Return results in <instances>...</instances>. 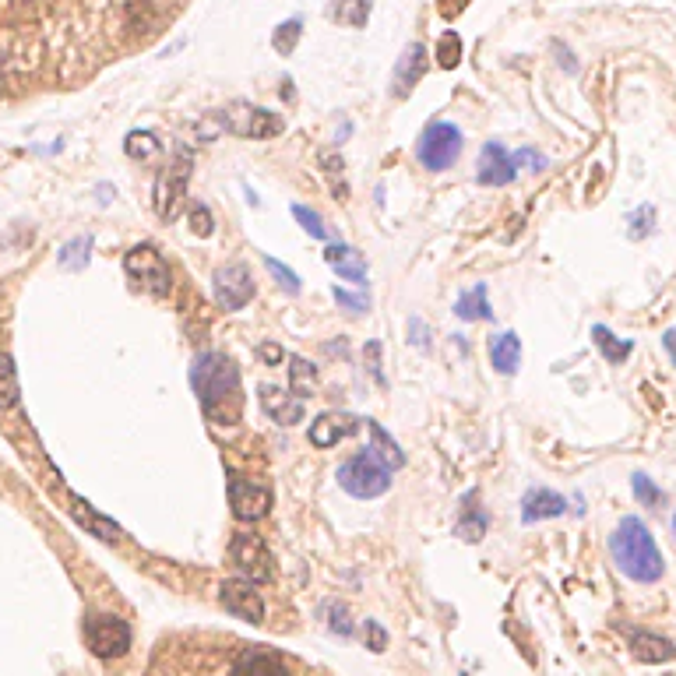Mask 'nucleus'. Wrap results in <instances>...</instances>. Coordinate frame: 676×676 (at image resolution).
Returning <instances> with one entry per match:
<instances>
[{"instance_id":"nucleus-30","label":"nucleus","mask_w":676,"mask_h":676,"mask_svg":"<svg viewBox=\"0 0 676 676\" xmlns=\"http://www.w3.org/2000/svg\"><path fill=\"white\" fill-rule=\"evenodd\" d=\"M652 222H655V208L641 205L638 212L631 215V240H641L645 233H652Z\"/></svg>"},{"instance_id":"nucleus-13","label":"nucleus","mask_w":676,"mask_h":676,"mask_svg":"<svg viewBox=\"0 0 676 676\" xmlns=\"http://www.w3.org/2000/svg\"><path fill=\"white\" fill-rule=\"evenodd\" d=\"M360 430V419L349 416V412H324L310 423V444L317 448H331V444L346 441Z\"/></svg>"},{"instance_id":"nucleus-31","label":"nucleus","mask_w":676,"mask_h":676,"mask_svg":"<svg viewBox=\"0 0 676 676\" xmlns=\"http://www.w3.org/2000/svg\"><path fill=\"white\" fill-rule=\"evenodd\" d=\"M335 300H338V307H346L349 314H367L370 310V296L346 293V289H338V286H335Z\"/></svg>"},{"instance_id":"nucleus-25","label":"nucleus","mask_w":676,"mask_h":676,"mask_svg":"<svg viewBox=\"0 0 676 676\" xmlns=\"http://www.w3.org/2000/svg\"><path fill=\"white\" fill-rule=\"evenodd\" d=\"M265 268H268V272H272V279L279 282V286L286 289L289 296H296V293H300V275H296L293 268H286V265H282V261L268 258V254H265Z\"/></svg>"},{"instance_id":"nucleus-37","label":"nucleus","mask_w":676,"mask_h":676,"mask_svg":"<svg viewBox=\"0 0 676 676\" xmlns=\"http://www.w3.org/2000/svg\"><path fill=\"white\" fill-rule=\"evenodd\" d=\"M662 346H666L669 360H673V367H676V328H669L666 335H662Z\"/></svg>"},{"instance_id":"nucleus-7","label":"nucleus","mask_w":676,"mask_h":676,"mask_svg":"<svg viewBox=\"0 0 676 676\" xmlns=\"http://www.w3.org/2000/svg\"><path fill=\"white\" fill-rule=\"evenodd\" d=\"M124 265H127V272H131V279H138L141 286L148 289V293L166 296L169 289H173L169 265H166V258H162L155 247H134L131 254H127Z\"/></svg>"},{"instance_id":"nucleus-8","label":"nucleus","mask_w":676,"mask_h":676,"mask_svg":"<svg viewBox=\"0 0 676 676\" xmlns=\"http://www.w3.org/2000/svg\"><path fill=\"white\" fill-rule=\"evenodd\" d=\"M212 289H215V303H219L222 310H243L250 303V296H254V279H250L247 265L233 261V265L219 268V272L212 275Z\"/></svg>"},{"instance_id":"nucleus-16","label":"nucleus","mask_w":676,"mask_h":676,"mask_svg":"<svg viewBox=\"0 0 676 676\" xmlns=\"http://www.w3.org/2000/svg\"><path fill=\"white\" fill-rule=\"evenodd\" d=\"M567 511V500L560 497V493L553 490H529L522 500V522L532 525V522H543V518H560Z\"/></svg>"},{"instance_id":"nucleus-40","label":"nucleus","mask_w":676,"mask_h":676,"mask_svg":"<svg viewBox=\"0 0 676 676\" xmlns=\"http://www.w3.org/2000/svg\"><path fill=\"white\" fill-rule=\"evenodd\" d=\"M673 532H676V515H673Z\"/></svg>"},{"instance_id":"nucleus-35","label":"nucleus","mask_w":676,"mask_h":676,"mask_svg":"<svg viewBox=\"0 0 676 676\" xmlns=\"http://www.w3.org/2000/svg\"><path fill=\"white\" fill-rule=\"evenodd\" d=\"M85 247H89V240H78V243H71V247L64 250V258H60V261H64V268H78L81 261H89V258H81V254H78V250H85Z\"/></svg>"},{"instance_id":"nucleus-34","label":"nucleus","mask_w":676,"mask_h":676,"mask_svg":"<svg viewBox=\"0 0 676 676\" xmlns=\"http://www.w3.org/2000/svg\"><path fill=\"white\" fill-rule=\"evenodd\" d=\"M191 222H194V233L198 236H212V215H208L205 205H194Z\"/></svg>"},{"instance_id":"nucleus-27","label":"nucleus","mask_w":676,"mask_h":676,"mask_svg":"<svg viewBox=\"0 0 676 676\" xmlns=\"http://www.w3.org/2000/svg\"><path fill=\"white\" fill-rule=\"evenodd\" d=\"M483 532H486V518L483 515H465L462 522L455 525V536H462V539H469V543H476V539H483Z\"/></svg>"},{"instance_id":"nucleus-14","label":"nucleus","mask_w":676,"mask_h":676,"mask_svg":"<svg viewBox=\"0 0 676 676\" xmlns=\"http://www.w3.org/2000/svg\"><path fill=\"white\" fill-rule=\"evenodd\" d=\"M261 409H265L275 423H282V427H293V423L303 419V398H296L293 391L265 384V388H261Z\"/></svg>"},{"instance_id":"nucleus-21","label":"nucleus","mask_w":676,"mask_h":676,"mask_svg":"<svg viewBox=\"0 0 676 676\" xmlns=\"http://www.w3.org/2000/svg\"><path fill=\"white\" fill-rule=\"evenodd\" d=\"M455 314L462 317V321H490L493 317V310H490V300H486V286L479 282V286H472V289H465L462 296H458V303H455Z\"/></svg>"},{"instance_id":"nucleus-24","label":"nucleus","mask_w":676,"mask_h":676,"mask_svg":"<svg viewBox=\"0 0 676 676\" xmlns=\"http://www.w3.org/2000/svg\"><path fill=\"white\" fill-rule=\"evenodd\" d=\"M293 219L300 222L303 229H307L310 236H314V240H328V226H324V219L321 215L314 212V208H307V205H293Z\"/></svg>"},{"instance_id":"nucleus-20","label":"nucleus","mask_w":676,"mask_h":676,"mask_svg":"<svg viewBox=\"0 0 676 676\" xmlns=\"http://www.w3.org/2000/svg\"><path fill=\"white\" fill-rule=\"evenodd\" d=\"M592 342L599 346V353H603V360L606 363H613V367H620V363L627 360V356L634 353V346L631 342H620L617 335H613L606 324H592Z\"/></svg>"},{"instance_id":"nucleus-1","label":"nucleus","mask_w":676,"mask_h":676,"mask_svg":"<svg viewBox=\"0 0 676 676\" xmlns=\"http://www.w3.org/2000/svg\"><path fill=\"white\" fill-rule=\"evenodd\" d=\"M148 676H331L300 655L222 631H180L159 641Z\"/></svg>"},{"instance_id":"nucleus-9","label":"nucleus","mask_w":676,"mask_h":676,"mask_svg":"<svg viewBox=\"0 0 676 676\" xmlns=\"http://www.w3.org/2000/svg\"><path fill=\"white\" fill-rule=\"evenodd\" d=\"M229 507L240 522H254V518H265L268 507H272V493L268 486L254 483L247 476H229Z\"/></svg>"},{"instance_id":"nucleus-2","label":"nucleus","mask_w":676,"mask_h":676,"mask_svg":"<svg viewBox=\"0 0 676 676\" xmlns=\"http://www.w3.org/2000/svg\"><path fill=\"white\" fill-rule=\"evenodd\" d=\"M191 388L212 423H236L243 412L240 370L222 353H198L191 363Z\"/></svg>"},{"instance_id":"nucleus-26","label":"nucleus","mask_w":676,"mask_h":676,"mask_svg":"<svg viewBox=\"0 0 676 676\" xmlns=\"http://www.w3.org/2000/svg\"><path fill=\"white\" fill-rule=\"evenodd\" d=\"M631 486H634V497H638L645 507H655V504H659V500H662V490L652 483V479L645 476V472H634V476H631Z\"/></svg>"},{"instance_id":"nucleus-6","label":"nucleus","mask_w":676,"mask_h":676,"mask_svg":"<svg viewBox=\"0 0 676 676\" xmlns=\"http://www.w3.org/2000/svg\"><path fill=\"white\" fill-rule=\"evenodd\" d=\"M229 560L240 567V574L247 581H272L275 578V560L272 550L265 546L261 536H250V532H236L233 543H229Z\"/></svg>"},{"instance_id":"nucleus-32","label":"nucleus","mask_w":676,"mask_h":676,"mask_svg":"<svg viewBox=\"0 0 676 676\" xmlns=\"http://www.w3.org/2000/svg\"><path fill=\"white\" fill-rule=\"evenodd\" d=\"M296 39H300V22H286L279 32H275V50L282 53H293Z\"/></svg>"},{"instance_id":"nucleus-39","label":"nucleus","mask_w":676,"mask_h":676,"mask_svg":"<svg viewBox=\"0 0 676 676\" xmlns=\"http://www.w3.org/2000/svg\"><path fill=\"white\" fill-rule=\"evenodd\" d=\"M261 356H265L268 363H279L282 360V349L279 346H261Z\"/></svg>"},{"instance_id":"nucleus-5","label":"nucleus","mask_w":676,"mask_h":676,"mask_svg":"<svg viewBox=\"0 0 676 676\" xmlns=\"http://www.w3.org/2000/svg\"><path fill=\"white\" fill-rule=\"evenodd\" d=\"M416 155H419V162H423L427 169H434V173L455 166L458 155H462V131H458L455 124L437 120V124H430L427 131H423Z\"/></svg>"},{"instance_id":"nucleus-4","label":"nucleus","mask_w":676,"mask_h":676,"mask_svg":"<svg viewBox=\"0 0 676 676\" xmlns=\"http://www.w3.org/2000/svg\"><path fill=\"white\" fill-rule=\"evenodd\" d=\"M338 486L356 500H374L381 493H388L391 486V469L374 455V451H360L349 462H342L338 469Z\"/></svg>"},{"instance_id":"nucleus-18","label":"nucleus","mask_w":676,"mask_h":676,"mask_svg":"<svg viewBox=\"0 0 676 676\" xmlns=\"http://www.w3.org/2000/svg\"><path fill=\"white\" fill-rule=\"evenodd\" d=\"M423 71H427V50L419 43H412L409 50H405V57L398 60V67H395V85H398V92H409L412 85H416L419 78H423Z\"/></svg>"},{"instance_id":"nucleus-11","label":"nucleus","mask_w":676,"mask_h":676,"mask_svg":"<svg viewBox=\"0 0 676 676\" xmlns=\"http://www.w3.org/2000/svg\"><path fill=\"white\" fill-rule=\"evenodd\" d=\"M219 603L226 606L233 617L247 620V624H261L265 620V603H261L254 581H226L219 588Z\"/></svg>"},{"instance_id":"nucleus-38","label":"nucleus","mask_w":676,"mask_h":676,"mask_svg":"<svg viewBox=\"0 0 676 676\" xmlns=\"http://www.w3.org/2000/svg\"><path fill=\"white\" fill-rule=\"evenodd\" d=\"M367 634H370V641H374V652H381L384 648V631L377 624H367Z\"/></svg>"},{"instance_id":"nucleus-3","label":"nucleus","mask_w":676,"mask_h":676,"mask_svg":"<svg viewBox=\"0 0 676 676\" xmlns=\"http://www.w3.org/2000/svg\"><path fill=\"white\" fill-rule=\"evenodd\" d=\"M610 553L620 571L631 581H638V585H652L666 571L659 546H655V536L648 532V525L641 518H620V525L610 536Z\"/></svg>"},{"instance_id":"nucleus-33","label":"nucleus","mask_w":676,"mask_h":676,"mask_svg":"<svg viewBox=\"0 0 676 676\" xmlns=\"http://www.w3.org/2000/svg\"><path fill=\"white\" fill-rule=\"evenodd\" d=\"M511 159H515V166H525V169H532V173L546 169V155L532 152V148H522V152H515V155H511Z\"/></svg>"},{"instance_id":"nucleus-28","label":"nucleus","mask_w":676,"mask_h":676,"mask_svg":"<svg viewBox=\"0 0 676 676\" xmlns=\"http://www.w3.org/2000/svg\"><path fill=\"white\" fill-rule=\"evenodd\" d=\"M458 57H462V39L455 36V32H448V36L441 39V50H437V60H441V67H455Z\"/></svg>"},{"instance_id":"nucleus-29","label":"nucleus","mask_w":676,"mask_h":676,"mask_svg":"<svg viewBox=\"0 0 676 676\" xmlns=\"http://www.w3.org/2000/svg\"><path fill=\"white\" fill-rule=\"evenodd\" d=\"M15 398H18L15 370H11V363L0 356V402H15Z\"/></svg>"},{"instance_id":"nucleus-23","label":"nucleus","mask_w":676,"mask_h":676,"mask_svg":"<svg viewBox=\"0 0 676 676\" xmlns=\"http://www.w3.org/2000/svg\"><path fill=\"white\" fill-rule=\"evenodd\" d=\"M289 384H293V395L296 398H310L314 395V388H317V374H314V367H310L303 356H293L289 360Z\"/></svg>"},{"instance_id":"nucleus-36","label":"nucleus","mask_w":676,"mask_h":676,"mask_svg":"<svg viewBox=\"0 0 676 676\" xmlns=\"http://www.w3.org/2000/svg\"><path fill=\"white\" fill-rule=\"evenodd\" d=\"M465 8H469V0H441V15H444V18L462 15Z\"/></svg>"},{"instance_id":"nucleus-15","label":"nucleus","mask_w":676,"mask_h":676,"mask_svg":"<svg viewBox=\"0 0 676 676\" xmlns=\"http://www.w3.org/2000/svg\"><path fill=\"white\" fill-rule=\"evenodd\" d=\"M324 261H328V268H335L346 282H356V286H360V282L367 279V258H363L356 247H349V243H331V247L324 250Z\"/></svg>"},{"instance_id":"nucleus-19","label":"nucleus","mask_w":676,"mask_h":676,"mask_svg":"<svg viewBox=\"0 0 676 676\" xmlns=\"http://www.w3.org/2000/svg\"><path fill=\"white\" fill-rule=\"evenodd\" d=\"M367 430H370V441H374V444H370V451H374V455L381 458L388 469H402L405 455H402V448L395 444V437H391L388 430L377 423V419H367Z\"/></svg>"},{"instance_id":"nucleus-12","label":"nucleus","mask_w":676,"mask_h":676,"mask_svg":"<svg viewBox=\"0 0 676 676\" xmlns=\"http://www.w3.org/2000/svg\"><path fill=\"white\" fill-rule=\"evenodd\" d=\"M515 159L507 155L504 145H497V141H490V145L483 148V155H479V169H476V180L483 187H504L515 180Z\"/></svg>"},{"instance_id":"nucleus-10","label":"nucleus","mask_w":676,"mask_h":676,"mask_svg":"<svg viewBox=\"0 0 676 676\" xmlns=\"http://www.w3.org/2000/svg\"><path fill=\"white\" fill-rule=\"evenodd\" d=\"M85 638H89V648L96 655H124L131 648V627L117 617H92L85 624Z\"/></svg>"},{"instance_id":"nucleus-22","label":"nucleus","mask_w":676,"mask_h":676,"mask_svg":"<svg viewBox=\"0 0 676 676\" xmlns=\"http://www.w3.org/2000/svg\"><path fill=\"white\" fill-rule=\"evenodd\" d=\"M631 648L641 662H669L676 655V648L666 638H659V634H634Z\"/></svg>"},{"instance_id":"nucleus-17","label":"nucleus","mask_w":676,"mask_h":676,"mask_svg":"<svg viewBox=\"0 0 676 676\" xmlns=\"http://www.w3.org/2000/svg\"><path fill=\"white\" fill-rule=\"evenodd\" d=\"M490 363L500 374H518L522 367V342H518L515 331H500L490 338Z\"/></svg>"}]
</instances>
